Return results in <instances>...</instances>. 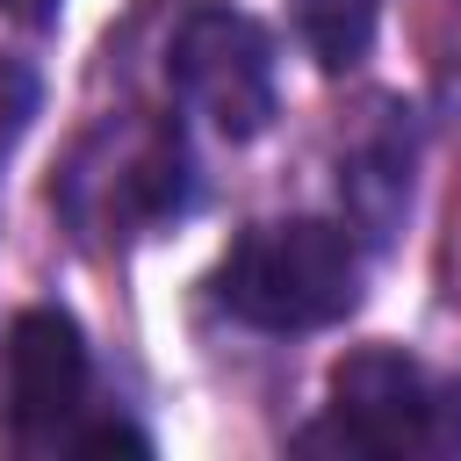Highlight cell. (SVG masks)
<instances>
[{
	"mask_svg": "<svg viewBox=\"0 0 461 461\" xmlns=\"http://www.w3.org/2000/svg\"><path fill=\"white\" fill-rule=\"evenodd\" d=\"M58 216L79 245H137L194 209V151L173 115H115L101 122L50 187Z\"/></svg>",
	"mask_w": 461,
	"mask_h": 461,
	"instance_id": "obj_1",
	"label": "cell"
},
{
	"mask_svg": "<svg viewBox=\"0 0 461 461\" xmlns=\"http://www.w3.org/2000/svg\"><path fill=\"white\" fill-rule=\"evenodd\" d=\"M209 288L245 331L303 339L360 303V238L331 216H274L230 238Z\"/></svg>",
	"mask_w": 461,
	"mask_h": 461,
	"instance_id": "obj_2",
	"label": "cell"
},
{
	"mask_svg": "<svg viewBox=\"0 0 461 461\" xmlns=\"http://www.w3.org/2000/svg\"><path fill=\"white\" fill-rule=\"evenodd\" d=\"M295 447L303 454L339 447V454H375V461L454 454L461 447V389H447L403 346H360L331 367L324 425H310Z\"/></svg>",
	"mask_w": 461,
	"mask_h": 461,
	"instance_id": "obj_3",
	"label": "cell"
},
{
	"mask_svg": "<svg viewBox=\"0 0 461 461\" xmlns=\"http://www.w3.org/2000/svg\"><path fill=\"white\" fill-rule=\"evenodd\" d=\"M166 86L173 101L209 122L223 144H252L274 108H281V86H274V36L245 14V7H223V0H194L173 36H166Z\"/></svg>",
	"mask_w": 461,
	"mask_h": 461,
	"instance_id": "obj_4",
	"label": "cell"
},
{
	"mask_svg": "<svg viewBox=\"0 0 461 461\" xmlns=\"http://www.w3.org/2000/svg\"><path fill=\"white\" fill-rule=\"evenodd\" d=\"M86 396H94L86 331L50 303L14 310L7 331H0V418H7V439L22 454L72 447L79 425H86Z\"/></svg>",
	"mask_w": 461,
	"mask_h": 461,
	"instance_id": "obj_5",
	"label": "cell"
},
{
	"mask_svg": "<svg viewBox=\"0 0 461 461\" xmlns=\"http://www.w3.org/2000/svg\"><path fill=\"white\" fill-rule=\"evenodd\" d=\"M389 122H375L346 158H339V194H346V230L353 238H389L396 223H403V209H411V166H418V144H411V108L396 115V108H382Z\"/></svg>",
	"mask_w": 461,
	"mask_h": 461,
	"instance_id": "obj_6",
	"label": "cell"
},
{
	"mask_svg": "<svg viewBox=\"0 0 461 461\" xmlns=\"http://www.w3.org/2000/svg\"><path fill=\"white\" fill-rule=\"evenodd\" d=\"M288 14H295L303 50H310L324 72H346V65L367 58L375 22H382V0H288Z\"/></svg>",
	"mask_w": 461,
	"mask_h": 461,
	"instance_id": "obj_7",
	"label": "cell"
},
{
	"mask_svg": "<svg viewBox=\"0 0 461 461\" xmlns=\"http://www.w3.org/2000/svg\"><path fill=\"white\" fill-rule=\"evenodd\" d=\"M58 7H65V0H0V14H7V22H22V29L58 22Z\"/></svg>",
	"mask_w": 461,
	"mask_h": 461,
	"instance_id": "obj_8",
	"label": "cell"
}]
</instances>
